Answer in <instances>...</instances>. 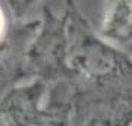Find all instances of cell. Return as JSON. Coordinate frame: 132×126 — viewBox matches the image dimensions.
<instances>
[{"label":"cell","instance_id":"5","mask_svg":"<svg viewBox=\"0 0 132 126\" xmlns=\"http://www.w3.org/2000/svg\"><path fill=\"white\" fill-rule=\"evenodd\" d=\"M131 50H132V46H131Z\"/></svg>","mask_w":132,"mask_h":126},{"label":"cell","instance_id":"3","mask_svg":"<svg viewBox=\"0 0 132 126\" xmlns=\"http://www.w3.org/2000/svg\"><path fill=\"white\" fill-rule=\"evenodd\" d=\"M85 126H132V103L103 108L94 113Z\"/></svg>","mask_w":132,"mask_h":126},{"label":"cell","instance_id":"2","mask_svg":"<svg viewBox=\"0 0 132 126\" xmlns=\"http://www.w3.org/2000/svg\"><path fill=\"white\" fill-rule=\"evenodd\" d=\"M101 34L109 41H132V2H114L103 19Z\"/></svg>","mask_w":132,"mask_h":126},{"label":"cell","instance_id":"1","mask_svg":"<svg viewBox=\"0 0 132 126\" xmlns=\"http://www.w3.org/2000/svg\"><path fill=\"white\" fill-rule=\"evenodd\" d=\"M78 60L82 69L95 76H107L116 72H122L125 69L123 65H128L116 50H112L98 40L85 44Z\"/></svg>","mask_w":132,"mask_h":126},{"label":"cell","instance_id":"4","mask_svg":"<svg viewBox=\"0 0 132 126\" xmlns=\"http://www.w3.org/2000/svg\"><path fill=\"white\" fill-rule=\"evenodd\" d=\"M3 29H5V15H3V10H2V7H0V38H2Z\"/></svg>","mask_w":132,"mask_h":126}]
</instances>
